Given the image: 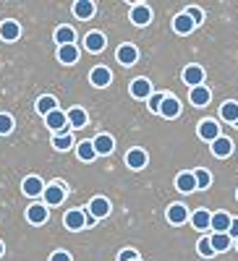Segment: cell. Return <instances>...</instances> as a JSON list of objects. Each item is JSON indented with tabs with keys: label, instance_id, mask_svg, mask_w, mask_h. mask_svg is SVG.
Here are the masks:
<instances>
[{
	"label": "cell",
	"instance_id": "cell-19",
	"mask_svg": "<svg viewBox=\"0 0 238 261\" xmlns=\"http://www.w3.org/2000/svg\"><path fill=\"white\" fill-rule=\"evenodd\" d=\"M209 243H212V251L215 253H223V251H228L230 248V235L228 232H215V235H209Z\"/></svg>",
	"mask_w": 238,
	"mask_h": 261
},
{
	"label": "cell",
	"instance_id": "cell-39",
	"mask_svg": "<svg viewBox=\"0 0 238 261\" xmlns=\"http://www.w3.org/2000/svg\"><path fill=\"white\" fill-rule=\"evenodd\" d=\"M134 258H139V253L134 248H123L121 256H118V261H134Z\"/></svg>",
	"mask_w": 238,
	"mask_h": 261
},
{
	"label": "cell",
	"instance_id": "cell-34",
	"mask_svg": "<svg viewBox=\"0 0 238 261\" xmlns=\"http://www.w3.org/2000/svg\"><path fill=\"white\" fill-rule=\"evenodd\" d=\"M194 180H197V188L202 191V188H209V183H212V175L207 170H197L194 172Z\"/></svg>",
	"mask_w": 238,
	"mask_h": 261
},
{
	"label": "cell",
	"instance_id": "cell-7",
	"mask_svg": "<svg viewBox=\"0 0 238 261\" xmlns=\"http://www.w3.org/2000/svg\"><path fill=\"white\" fill-rule=\"evenodd\" d=\"M183 81L191 86H202V81H204V68H199V65H186L183 68Z\"/></svg>",
	"mask_w": 238,
	"mask_h": 261
},
{
	"label": "cell",
	"instance_id": "cell-36",
	"mask_svg": "<svg viewBox=\"0 0 238 261\" xmlns=\"http://www.w3.org/2000/svg\"><path fill=\"white\" fill-rule=\"evenodd\" d=\"M13 130V118L6 115V113H0V136H6Z\"/></svg>",
	"mask_w": 238,
	"mask_h": 261
},
{
	"label": "cell",
	"instance_id": "cell-38",
	"mask_svg": "<svg viewBox=\"0 0 238 261\" xmlns=\"http://www.w3.org/2000/svg\"><path fill=\"white\" fill-rule=\"evenodd\" d=\"M199 253L204 256V258H209V256H215V251H212V243H209V238H202V241H199Z\"/></svg>",
	"mask_w": 238,
	"mask_h": 261
},
{
	"label": "cell",
	"instance_id": "cell-6",
	"mask_svg": "<svg viewBox=\"0 0 238 261\" xmlns=\"http://www.w3.org/2000/svg\"><path fill=\"white\" fill-rule=\"evenodd\" d=\"M89 214L94 217V220H102V217L110 214V201L105 199V196H97V199L89 201Z\"/></svg>",
	"mask_w": 238,
	"mask_h": 261
},
{
	"label": "cell",
	"instance_id": "cell-5",
	"mask_svg": "<svg viewBox=\"0 0 238 261\" xmlns=\"http://www.w3.org/2000/svg\"><path fill=\"white\" fill-rule=\"evenodd\" d=\"M220 136V125H218V120H202L199 123V139H204V141H215V139H218Z\"/></svg>",
	"mask_w": 238,
	"mask_h": 261
},
{
	"label": "cell",
	"instance_id": "cell-20",
	"mask_svg": "<svg viewBox=\"0 0 238 261\" xmlns=\"http://www.w3.org/2000/svg\"><path fill=\"white\" fill-rule=\"evenodd\" d=\"M230 220H233L230 214H225V212H218V214H212L209 227H212L215 232H228V227H230Z\"/></svg>",
	"mask_w": 238,
	"mask_h": 261
},
{
	"label": "cell",
	"instance_id": "cell-8",
	"mask_svg": "<svg viewBox=\"0 0 238 261\" xmlns=\"http://www.w3.org/2000/svg\"><path fill=\"white\" fill-rule=\"evenodd\" d=\"M149 94H152V84H149V79H134L131 81V97L149 99Z\"/></svg>",
	"mask_w": 238,
	"mask_h": 261
},
{
	"label": "cell",
	"instance_id": "cell-35",
	"mask_svg": "<svg viewBox=\"0 0 238 261\" xmlns=\"http://www.w3.org/2000/svg\"><path fill=\"white\" fill-rule=\"evenodd\" d=\"M183 13H186V16H188V18L194 21V27H197V24H202V21H204V11H202V8H197V6L186 8Z\"/></svg>",
	"mask_w": 238,
	"mask_h": 261
},
{
	"label": "cell",
	"instance_id": "cell-44",
	"mask_svg": "<svg viewBox=\"0 0 238 261\" xmlns=\"http://www.w3.org/2000/svg\"><path fill=\"white\" fill-rule=\"evenodd\" d=\"M235 248H238V241H235Z\"/></svg>",
	"mask_w": 238,
	"mask_h": 261
},
{
	"label": "cell",
	"instance_id": "cell-46",
	"mask_svg": "<svg viewBox=\"0 0 238 261\" xmlns=\"http://www.w3.org/2000/svg\"><path fill=\"white\" fill-rule=\"evenodd\" d=\"M235 196H238V193H235Z\"/></svg>",
	"mask_w": 238,
	"mask_h": 261
},
{
	"label": "cell",
	"instance_id": "cell-3",
	"mask_svg": "<svg viewBox=\"0 0 238 261\" xmlns=\"http://www.w3.org/2000/svg\"><path fill=\"white\" fill-rule=\"evenodd\" d=\"M45 125L50 130H58V134H60V130L68 128V118H66V113H63V110H53L50 115H45Z\"/></svg>",
	"mask_w": 238,
	"mask_h": 261
},
{
	"label": "cell",
	"instance_id": "cell-22",
	"mask_svg": "<svg viewBox=\"0 0 238 261\" xmlns=\"http://www.w3.org/2000/svg\"><path fill=\"white\" fill-rule=\"evenodd\" d=\"M21 188H24V193H27V196H39L42 191H45V183H42L37 175H29V178H24Z\"/></svg>",
	"mask_w": 238,
	"mask_h": 261
},
{
	"label": "cell",
	"instance_id": "cell-18",
	"mask_svg": "<svg viewBox=\"0 0 238 261\" xmlns=\"http://www.w3.org/2000/svg\"><path fill=\"white\" fill-rule=\"evenodd\" d=\"M209 89H207V86L202 84V86H194V89L188 92V99H191V105H197V107H204L207 102H209Z\"/></svg>",
	"mask_w": 238,
	"mask_h": 261
},
{
	"label": "cell",
	"instance_id": "cell-4",
	"mask_svg": "<svg viewBox=\"0 0 238 261\" xmlns=\"http://www.w3.org/2000/svg\"><path fill=\"white\" fill-rule=\"evenodd\" d=\"M149 21H152V11H149V6L136 3V6L131 8V24H136V27H147Z\"/></svg>",
	"mask_w": 238,
	"mask_h": 261
},
{
	"label": "cell",
	"instance_id": "cell-43",
	"mask_svg": "<svg viewBox=\"0 0 238 261\" xmlns=\"http://www.w3.org/2000/svg\"><path fill=\"white\" fill-rule=\"evenodd\" d=\"M233 125H235V128H238V120H235V123H233Z\"/></svg>",
	"mask_w": 238,
	"mask_h": 261
},
{
	"label": "cell",
	"instance_id": "cell-10",
	"mask_svg": "<svg viewBox=\"0 0 238 261\" xmlns=\"http://www.w3.org/2000/svg\"><path fill=\"white\" fill-rule=\"evenodd\" d=\"M110 79H113V73L105 68V65H97V68H92V73H89V81L97 86V89H105L107 84H110Z\"/></svg>",
	"mask_w": 238,
	"mask_h": 261
},
{
	"label": "cell",
	"instance_id": "cell-28",
	"mask_svg": "<svg viewBox=\"0 0 238 261\" xmlns=\"http://www.w3.org/2000/svg\"><path fill=\"white\" fill-rule=\"evenodd\" d=\"M209 220H212V214L207 209H197L191 217V225L197 227V230H209Z\"/></svg>",
	"mask_w": 238,
	"mask_h": 261
},
{
	"label": "cell",
	"instance_id": "cell-2",
	"mask_svg": "<svg viewBox=\"0 0 238 261\" xmlns=\"http://www.w3.org/2000/svg\"><path fill=\"white\" fill-rule=\"evenodd\" d=\"M63 225H66L68 230H84L86 227V214L81 212V209H68L66 212V217H63Z\"/></svg>",
	"mask_w": 238,
	"mask_h": 261
},
{
	"label": "cell",
	"instance_id": "cell-13",
	"mask_svg": "<svg viewBox=\"0 0 238 261\" xmlns=\"http://www.w3.org/2000/svg\"><path fill=\"white\" fill-rule=\"evenodd\" d=\"M139 60V50L134 45H121L118 47V63L121 65H134Z\"/></svg>",
	"mask_w": 238,
	"mask_h": 261
},
{
	"label": "cell",
	"instance_id": "cell-1",
	"mask_svg": "<svg viewBox=\"0 0 238 261\" xmlns=\"http://www.w3.org/2000/svg\"><path fill=\"white\" fill-rule=\"evenodd\" d=\"M42 196H45L47 206H58V204H63V199H66V188H63V183H53V186H45Z\"/></svg>",
	"mask_w": 238,
	"mask_h": 261
},
{
	"label": "cell",
	"instance_id": "cell-24",
	"mask_svg": "<svg viewBox=\"0 0 238 261\" xmlns=\"http://www.w3.org/2000/svg\"><path fill=\"white\" fill-rule=\"evenodd\" d=\"M58 60H60L63 65H74V63L79 60V50H76V45L58 47Z\"/></svg>",
	"mask_w": 238,
	"mask_h": 261
},
{
	"label": "cell",
	"instance_id": "cell-32",
	"mask_svg": "<svg viewBox=\"0 0 238 261\" xmlns=\"http://www.w3.org/2000/svg\"><path fill=\"white\" fill-rule=\"evenodd\" d=\"M220 118L225 120V123H235L238 120V102H225L223 107H220Z\"/></svg>",
	"mask_w": 238,
	"mask_h": 261
},
{
	"label": "cell",
	"instance_id": "cell-33",
	"mask_svg": "<svg viewBox=\"0 0 238 261\" xmlns=\"http://www.w3.org/2000/svg\"><path fill=\"white\" fill-rule=\"evenodd\" d=\"M53 146H55L58 151H66V149L74 146V136H71V134H60V136L53 139Z\"/></svg>",
	"mask_w": 238,
	"mask_h": 261
},
{
	"label": "cell",
	"instance_id": "cell-16",
	"mask_svg": "<svg viewBox=\"0 0 238 261\" xmlns=\"http://www.w3.org/2000/svg\"><path fill=\"white\" fill-rule=\"evenodd\" d=\"M230 151H233V141L228 136H218V139L212 141V154L215 157H228Z\"/></svg>",
	"mask_w": 238,
	"mask_h": 261
},
{
	"label": "cell",
	"instance_id": "cell-12",
	"mask_svg": "<svg viewBox=\"0 0 238 261\" xmlns=\"http://www.w3.org/2000/svg\"><path fill=\"white\" fill-rule=\"evenodd\" d=\"M84 47L89 53H102L105 50V34L102 32H89L84 39Z\"/></svg>",
	"mask_w": 238,
	"mask_h": 261
},
{
	"label": "cell",
	"instance_id": "cell-15",
	"mask_svg": "<svg viewBox=\"0 0 238 261\" xmlns=\"http://www.w3.org/2000/svg\"><path fill=\"white\" fill-rule=\"evenodd\" d=\"M0 37H3L6 42H16L18 37H21V27L16 24V21H3V24H0Z\"/></svg>",
	"mask_w": 238,
	"mask_h": 261
},
{
	"label": "cell",
	"instance_id": "cell-41",
	"mask_svg": "<svg viewBox=\"0 0 238 261\" xmlns=\"http://www.w3.org/2000/svg\"><path fill=\"white\" fill-rule=\"evenodd\" d=\"M228 235H230V241L235 238L238 241V220H230V227H228Z\"/></svg>",
	"mask_w": 238,
	"mask_h": 261
},
{
	"label": "cell",
	"instance_id": "cell-45",
	"mask_svg": "<svg viewBox=\"0 0 238 261\" xmlns=\"http://www.w3.org/2000/svg\"><path fill=\"white\" fill-rule=\"evenodd\" d=\"M134 261H141V258H134Z\"/></svg>",
	"mask_w": 238,
	"mask_h": 261
},
{
	"label": "cell",
	"instance_id": "cell-27",
	"mask_svg": "<svg viewBox=\"0 0 238 261\" xmlns=\"http://www.w3.org/2000/svg\"><path fill=\"white\" fill-rule=\"evenodd\" d=\"M53 110H58V99H55V97L45 94V97L37 99V113H39V115H50Z\"/></svg>",
	"mask_w": 238,
	"mask_h": 261
},
{
	"label": "cell",
	"instance_id": "cell-40",
	"mask_svg": "<svg viewBox=\"0 0 238 261\" xmlns=\"http://www.w3.org/2000/svg\"><path fill=\"white\" fill-rule=\"evenodd\" d=\"M50 261H71V256H68L66 251H55V253L50 256Z\"/></svg>",
	"mask_w": 238,
	"mask_h": 261
},
{
	"label": "cell",
	"instance_id": "cell-30",
	"mask_svg": "<svg viewBox=\"0 0 238 261\" xmlns=\"http://www.w3.org/2000/svg\"><path fill=\"white\" fill-rule=\"evenodd\" d=\"M76 154H79L81 162H92L97 157V151H94L92 141H81V144H76Z\"/></svg>",
	"mask_w": 238,
	"mask_h": 261
},
{
	"label": "cell",
	"instance_id": "cell-9",
	"mask_svg": "<svg viewBox=\"0 0 238 261\" xmlns=\"http://www.w3.org/2000/svg\"><path fill=\"white\" fill-rule=\"evenodd\" d=\"M27 220H29L32 225H45V222H47V206H45V204H32V206L27 209Z\"/></svg>",
	"mask_w": 238,
	"mask_h": 261
},
{
	"label": "cell",
	"instance_id": "cell-26",
	"mask_svg": "<svg viewBox=\"0 0 238 261\" xmlns=\"http://www.w3.org/2000/svg\"><path fill=\"white\" fill-rule=\"evenodd\" d=\"M173 29H176L178 34H191L194 32V21L186 13H178L176 18H173Z\"/></svg>",
	"mask_w": 238,
	"mask_h": 261
},
{
	"label": "cell",
	"instance_id": "cell-29",
	"mask_svg": "<svg viewBox=\"0 0 238 261\" xmlns=\"http://www.w3.org/2000/svg\"><path fill=\"white\" fill-rule=\"evenodd\" d=\"M94 3L92 0H79V3H74V13L79 16V18H92L94 16Z\"/></svg>",
	"mask_w": 238,
	"mask_h": 261
},
{
	"label": "cell",
	"instance_id": "cell-25",
	"mask_svg": "<svg viewBox=\"0 0 238 261\" xmlns=\"http://www.w3.org/2000/svg\"><path fill=\"white\" fill-rule=\"evenodd\" d=\"M55 42H58L60 47L74 45V42H76V32H74L71 27H58V32H55Z\"/></svg>",
	"mask_w": 238,
	"mask_h": 261
},
{
	"label": "cell",
	"instance_id": "cell-14",
	"mask_svg": "<svg viewBox=\"0 0 238 261\" xmlns=\"http://www.w3.org/2000/svg\"><path fill=\"white\" fill-rule=\"evenodd\" d=\"M188 220V209L183 206V204H173L170 209H168V222L170 225H183Z\"/></svg>",
	"mask_w": 238,
	"mask_h": 261
},
{
	"label": "cell",
	"instance_id": "cell-37",
	"mask_svg": "<svg viewBox=\"0 0 238 261\" xmlns=\"http://www.w3.org/2000/svg\"><path fill=\"white\" fill-rule=\"evenodd\" d=\"M162 99H165V94H160V92L155 94V92H152V94H149V99H147V102H149V110H152V113H160Z\"/></svg>",
	"mask_w": 238,
	"mask_h": 261
},
{
	"label": "cell",
	"instance_id": "cell-31",
	"mask_svg": "<svg viewBox=\"0 0 238 261\" xmlns=\"http://www.w3.org/2000/svg\"><path fill=\"white\" fill-rule=\"evenodd\" d=\"M66 118H68V125H74V128H84L86 125V113L81 110V107H71V110L66 113Z\"/></svg>",
	"mask_w": 238,
	"mask_h": 261
},
{
	"label": "cell",
	"instance_id": "cell-17",
	"mask_svg": "<svg viewBox=\"0 0 238 261\" xmlns=\"http://www.w3.org/2000/svg\"><path fill=\"white\" fill-rule=\"evenodd\" d=\"M126 165L131 167V170H141L147 165V151L144 149H131L126 154Z\"/></svg>",
	"mask_w": 238,
	"mask_h": 261
},
{
	"label": "cell",
	"instance_id": "cell-21",
	"mask_svg": "<svg viewBox=\"0 0 238 261\" xmlns=\"http://www.w3.org/2000/svg\"><path fill=\"white\" fill-rule=\"evenodd\" d=\"M92 146H94V151H97V154H110V151H113V146H115V141H113V136L100 134V136L92 141Z\"/></svg>",
	"mask_w": 238,
	"mask_h": 261
},
{
	"label": "cell",
	"instance_id": "cell-42",
	"mask_svg": "<svg viewBox=\"0 0 238 261\" xmlns=\"http://www.w3.org/2000/svg\"><path fill=\"white\" fill-rule=\"evenodd\" d=\"M0 256H3V241H0Z\"/></svg>",
	"mask_w": 238,
	"mask_h": 261
},
{
	"label": "cell",
	"instance_id": "cell-23",
	"mask_svg": "<svg viewBox=\"0 0 238 261\" xmlns=\"http://www.w3.org/2000/svg\"><path fill=\"white\" fill-rule=\"evenodd\" d=\"M176 188H178L181 193L197 191V180H194V172H181V175L176 178Z\"/></svg>",
	"mask_w": 238,
	"mask_h": 261
},
{
	"label": "cell",
	"instance_id": "cell-11",
	"mask_svg": "<svg viewBox=\"0 0 238 261\" xmlns=\"http://www.w3.org/2000/svg\"><path fill=\"white\" fill-rule=\"evenodd\" d=\"M160 115L162 118H178L181 115V102L176 97H165L160 105Z\"/></svg>",
	"mask_w": 238,
	"mask_h": 261
}]
</instances>
